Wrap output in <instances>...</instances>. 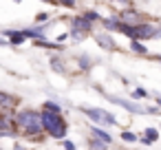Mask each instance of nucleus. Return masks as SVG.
<instances>
[{"label":"nucleus","mask_w":161,"mask_h":150,"mask_svg":"<svg viewBox=\"0 0 161 150\" xmlns=\"http://www.w3.org/2000/svg\"><path fill=\"white\" fill-rule=\"evenodd\" d=\"M157 137H159V130H157V128H146V132H143V137H141L139 141L146 143V146H150V143L157 141Z\"/></svg>","instance_id":"obj_9"},{"label":"nucleus","mask_w":161,"mask_h":150,"mask_svg":"<svg viewBox=\"0 0 161 150\" xmlns=\"http://www.w3.org/2000/svg\"><path fill=\"white\" fill-rule=\"evenodd\" d=\"M51 64H53V71H64V64H62L58 58H53V60H51Z\"/></svg>","instance_id":"obj_20"},{"label":"nucleus","mask_w":161,"mask_h":150,"mask_svg":"<svg viewBox=\"0 0 161 150\" xmlns=\"http://www.w3.org/2000/svg\"><path fill=\"white\" fill-rule=\"evenodd\" d=\"M16 126L29 135V137H38L42 132V119H40V113L38 110H20L16 115Z\"/></svg>","instance_id":"obj_1"},{"label":"nucleus","mask_w":161,"mask_h":150,"mask_svg":"<svg viewBox=\"0 0 161 150\" xmlns=\"http://www.w3.org/2000/svg\"><path fill=\"white\" fill-rule=\"evenodd\" d=\"M161 36V29L152 27V25H137V27H130V33L128 38L132 42H139V40H150V38H159Z\"/></svg>","instance_id":"obj_2"},{"label":"nucleus","mask_w":161,"mask_h":150,"mask_svg":"<svg viewBox=\"0 0 161 150\" xmlns=\"http://www.w3.org/2000/svg\"><path fill=\"white\" fill-rule=\"evenodd\" d=\"M73 25H75L73 31H77V33H91V29H93V25H91L84 16H77V18L73 20Z\"/></svg>","instance_id":"obj_6"},{"label":"nucleus","mask_w":161,"mask_h":150,"mask_svg":"<svg viewBox=\"0 0 161 150\" xmlns=\"http://www.w3.org/2000/svg\"><path fill=\"white\" fill-rule=\"evenodd\" d=\"M91 132H93V139H97V141H102V143H113V137L106 132V130H102V128H97V126H93L91 128Z\"/></svg>","instance_id":"obj_7"},{"label":"nucleus","mask_w":161,"mask_h":150,"mask_svg":"<svg viewBox=\"0 0 161 150\" xmlns=\"http://www.w3.org/2000/svg\"><path fill=\"white\" fill-rule=\"evenodd\" d=\"M84 18L93 25V20H99V14H97V11H88V14H84Z\"/></svg>","instance_id":"obj_18"},{"label":"nucleus","mask_w":161,"mask_h":150,"mask_svg":"<svg viewBox=\"0 0 161 150\" xmlns=\"http://www.w3.org/2000/svg\"><path fill=\"white\" fill-rule=\"evenodd\" d=\"M132 97H148V91H143V88H135V91H132Z\"/></svg>","instance_id":"obj_21"},{"label":"nucleus","mask_w":161,"mask_h":150,"mask_svg":"<svg viewBox=\"0 0 161 150\" xmlns=\"http://www.w3.org/2000/svg\"><path fill=\"white\" fill-rule=\"evenodd\" d=\"M82 113L88 115V117H91L93 121H97V124H106V126H115V124H117V117L110 115V113L104 110V108H88V106H82Z\"/></svg>","instance_id":"obj_3"},{"label":"nucleus","mask_w":161,"mask_h":150,"mask_svg":"<svg viewBox=\"0 0 161 150\" xmlns=\"http://www.w3.org/2000/svg\"><path fill=\"white\" fill-rule=\"evenodd\" d=\"M0 135H14V130L9 128V121L5 117H0Z\"/></svg>","instance_id":"obj_13"},{"label":"nucleus","mask_w":161,"mask_h":150,"mask_svg":"<svg viewBox=\"0 0 161 150\" xmlns=\"http://www.w3.org/2000/svg\"><path fill=\"white\" fill-rule=\"evenodd\" d=\"M88 150H108V146L102 143V141H97V139H91L88 141Z\"/></svg>","instance_id":"obj_14"},{"label":"nucleus","mask_w":161,"mask_h":150,"mask_svg":"<svg viewBox=\"0 0 161 150\" xmlns=\"http://www.w3.org/2000/svg\"><path fill=\"white\" fill-rule=\"evenodd\" d=\"M121 139H124L126 143H132V141H137V135H135V132H128V130H124V132H121Z\"/></svg>","instance_id":"obj_17"},{"label":"nucleus","mask_w":161,"mask_h":150,"mask_svg":"<svg viewBox=\"0 0 161 150\" xmlns=\"http://www.w3.org/2000/svg\"><path fill=\"white\" fill-rule=\"evenodd\" d=\"M44 110H47V113H53V115H60V113H62L60 104H55V102H44Z\"/></svg>","instance_id":"obj_11"},{"label":"nucleus","mask_w":161,"mask_h":150,"mask_svg":"<svg viewBox=\"0 0 161 150\" xmlns=\"http://www.w3.org/2000/svg\"><path fill=\"white\" fill-rule=\"evenodd\" d=\"M130 51H135V53H139V55H143V53H148V49L141 44V42H130Z\"/></svg>","instance_id":"obj_15"},{"label":"nucleus","mask_w":161,"mask_h":150,"mask_svg":"<svg viewBox=\"0 0 161 150\" xmlns=\"http://www.w3.org/2000/svg\"><path fill=\"white\" fill-rule=\"evenodd\" d=\"M62 143H64V150H75V143H73V141H66V139H62Z\"/></svg>","instance_id":"obj_22"},{"label":"nucleus","mask_w":161,"mask_h":150,"mask_svg":"<svg viewBox=\"0 0 161 150\" xmlns=\"http://www.w3.org/2000/svg\"><path fill=\"white\" fill-rule=\"evenodd\" d=\"M95 42L97 44H102L104 49H108V51H113L115 49V40L110 38V36H106V33H97L95 36Z\"/></svg>","instance_id":"obj_8"},{"label":"nucleus","mask_w":161,"mask_h":150,"mask_svg":"<svg viewBox=\"0 0 161 150\" xmlns=\"http://www.w3.org/2000/svg\"><path fill=\"white\" fill-rule=\"evenodd\" d=\"M40 119H42V130H47L49 135H51L53 130H58V128L64 124V119H62L60 115H53V113H47V110L40 113Z\"/></svg>","instance_id":"obj_4"},{"label":"nucleus","mask_w":161,"mask_h":150,"mask_svg":"<svg viewBox=\"0 0 161 150\" xmlns=\"http://www.w3.org/2000/svg\"><path fill=\"white\" fill-rule=\"evenodd\" d=\"M80 66H82V69H88V66H91V58H88V55H80Z\"/></svg>","instance_id":"obj_19"},{"label":"nucleus","mask_w":161,"mask_h":150,"mask_svg":"<svg viewBox=\"0 0 161 150\" xmlns=\"http://www.w3.org/2000/svg\"><path fill=\"white\" fill-rule=\"evenodd\" d=\"M110 102H113V104H119L121 108H126V110H130V113H135V115L148 113V108H143V106H139V104H135V102H128V99H124V97H113V95H110Z\"/></svg>","instance_id":"obj_5"},{"label":"nucleus","mask_w":161,"mask_h":150,"mask_svg":"<svg viewBox=\"0 0 161 150\" xmlns=\"http://www.w3.org/2000/svg\"><path fill=\"white\" fill-rule=\"evenodd\" d=\"M14 97L11 95H7V93H0V106H14Z\"/></svg>","instance_id":"obj_16"},{"label":"nucleus","mask_w":161,"mask_h":150,"mask_svg":"<svg viewBox=\"0 0 161 150\" xmlns=\"http://www.w3.org/2000/svg\"><path fill=\"white\" fill-rule=\"evenodd\" d=\"M14 150H27V148H25L22 143H16V146H14Z\"/></svg>","instance_id":"obj_24"},{"label":"nucleus","mask_w":161,"mask_h":150,"mask_svg":"<svg viewBox=\"0 0 161 150\" xmlns=\"http://www.w3.org/2000/svg\"><path fill=\"white\" fill-rule=\"evenodd\" d=\"M47 18H49V14H44V11H42V14H38V18H36V20H38V22H44Z\"/></svg>","instance_id":"obj_23"},{"label":"nucleus","mask_w":161,"mask_h":150,"mask_svg":"<svg viewBox=\"0 0 161 150\" xmlns=\"http://www.w3.org/2000/svg\"><path fill=\"white\" fill-rule=\"evenodd\" d=\"M102 22L106 29H113V31H117V27H119V18H104Z\"/></svg>","instance_id":"obj_12"},{"label":"nucleus","mask_w":161,"mask_h":150,"mask_svg":"<svg viewBox=\"0 0 161 150\" xmlns=\"http://www.w3.org/2000/svg\"><path fill=\"white\" fill-rule=\"evenodd\" d=\"M5 36L11 40V44H22V42H25L22 31H5Z\"/></svg>","instance_id":"obj_10"}]
</instances>
